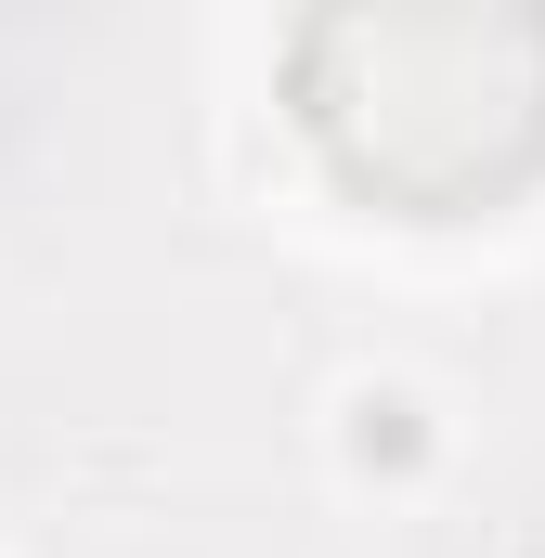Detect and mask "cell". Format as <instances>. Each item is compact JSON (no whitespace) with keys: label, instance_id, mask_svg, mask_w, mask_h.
Listing matches in <instances>:
<instances>
[{"label":"cell","instance_id":"1","mask_svg":"<svg viewBox=\"0 0 545 558\" xmlns=\"http://www.w3.org/2000/svg\"><path fill=\"white\" fill-rule=\"evenodd\" d=\"M441 403L390 377V364H364V377H338V403H325V454H338V481H364V494H415L428 468H441Z\"/></svg>","mask_w":545,"mask_h":558}]
</instances>
